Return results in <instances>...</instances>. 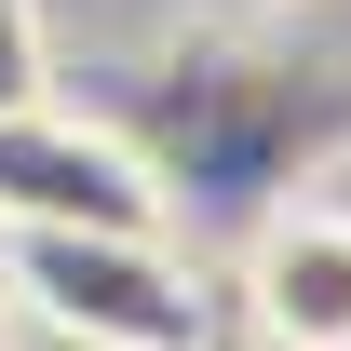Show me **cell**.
I'll list each match as a JSON object with an SVG mask.
<instances>
[{
	"mask_svg": "<svg viewBox=\"0 0 351 351\" xmlns=\"http://www.w3.org/2000/svg\"><path fill=\"white\" fill-rule=\"evenodd\" d=\"M0 298L82 351H217V284L176 230H0Z\"/></svg>",
	"mask_w": 351,
	"mask_h": 351,
	"instance_id": "6da1fadb",
	"label": "cell"
},
{
	"mask_svg": "<svg viewBox=\"0 0 351 351\" xmlns=\"http://www.w3.org/2000/svg\"><path fill=\"white\" fill-rule=\"evenodd\" d=\"M14 324H27V311H14V298H0V351H14Z\"/></svg>",
	"mask_w": 351,
	"mask_h": 351,
	"instance_id": "5b68a950",
	"label": "cell"
},
{
	"mask_svg": "<svg viewBox=\"0 0 351 351\" xmlns=\"http://www.w3.org/2000/svg\"><path fill=\"white\" fill-rule=\"evenodd\" d=\"M0 230H176V189L108 108L27 95L0 108Z\"/></svg>",
	"mask_w": 351,
	"mask_h": 351,
	"instance_id": "7a4b0ae2",
	"label": "cell"
},
{
	"mask_svg": "<svg viewBox=\"0 0 351 351\" xmlns=\"http://www.w3.org/2000/svg\"><path fill=\"white\" fill-rule=\"evenodd\" d=\"M230 311L257 351H351V203H257L230 243Z\"/></svg>",
	"mask_w": 351,
	"mask_h": 351,
	"instance_id": "3957f363",
	"label": "cell"
},
{
	"mask_svg": "<svg viewBox=\"0 0 351 351\" xmlns=\"http://www.w3.org/2000/svg\"><path fill=\"white\" fill-rule=\"evenodd\" d=\"M54 95V41H41V0H0V108Z\"/></svg>",
	"mask_w": 351,
	"mask_h": 351,
	"instance_id": "277c9868",
	"label": "cell"
}]
</instances>
